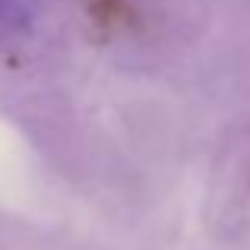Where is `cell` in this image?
I'll return each instance as SVG.
<instances>
[{"instance_id": "cell-1", "label": "cell", "mask_w": 250, "mask_h": 250, "mask_svg": "<svg viewBox=\"0 0 250 250\" xmlns=\"http://www.w3.org/2000/svg\"><path fill=\"white\" fill-rule=\"evenodd\" d=\"M25 0H0V32H13L22 22Z\"/></svg>"}]
</instances>
